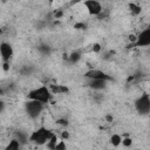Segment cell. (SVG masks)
I'll return each mask as SVG.
<instances>
[{
  "label": "cell",
  "instance_id": "6da1fadb",
  "mask_svg": "<svg viewBox=\"0 0 150 150\" xmlns=\"http://www.w3.org/2000/svg\"><path fill=\"white\" fill-rule=\"evenodd\" d=\"M54 136H55V135H54L50 130H48V129L45 128V127H40V128H38L35 131L32 132V135L29 136V141L33 142V143L36 144V145H43V144H46V143H49V141H50Z\"/></svg>",
  "mask_w": 150,
  "mask_h": 150
},
{
  "label": "cell",
  "instance_id": "7a4b0ae2",
  "mask_svg": "<svg viewBox=\"0 0 150 150\" xmlns=\"http://www.w3.org/2000/svg\"><path fill=\"white\" fill-rule=\"evenodd\" d=\"M52 91L49 89V87L47 86H41V87H38L35 89H32L29 93H28V100H35V101H39L43 104L48 103L52 98Z\"/></svg>",
  "mask_w": 150,
  "mask_h": 150
},
{
  "label": "cell",
  "instance_id": "3957f363",
  "mask_svg": "<svg viewBox=\"0 0 150 150\" xmlns=\"http://www.w3.org/2000/svg\"><path fill=\"white\" fill-rule=\"evenodd\" d=\"M43 108H45V104L35 100H28L25 103V111L28 115V117H30L32 120L38 118L43 111Z\"/></svg>",
  "mask_w": 150,
  "mask_h": 150
},
{
  "label": "cell",
  "instance_id": "277c9868",
  "mask_svg": "<svg viewBox=\"0 0 150 150\" xmlns=\"http://www.w3.org/2000/svg\"><path fill=\"white\" fill-rule=\"evenodd\" d=\"M135 109L141 115H149L150 114V96L148 94L141 95L135 101Z\"/></svg>",
  "mask_w": 150,
  "mask_h": 150
},
{
  "label": "cell",
  "instance_id": "5b68a950",
  "mask_svg": "<svg viewBox=\"0 0 150 150\" xmlns=\"http://www.w3.org/2000/svg\"><path fill=\"white\" fill-rule=\"evenodd\" d=\"M83 6L86 7L88 14L93 15V16H98L103 12L102 4L100 1H96V0H87L83 2Z\"/></svg>",
  "mask_w": 150,
  "mask_h": 150
},
{
  "label": "cell",
  "instance_id": "8992f818",
  "mask_svg": "<svg viewBox=\"0 0 150 150\" xmlns=\"http://www.w3.org/2000/svg\"><path fill=\"white\" fill-rule=\"evenodd\" d=\"M84 77H87L88 80H105V81L111 80V77L107 73H104L101 69H96V68H91L87 70L84 73Z\"/></svg>",
  "mask_w": 150,
  "mask_h": 150
},
{
  "label": "cell",
  "instance_id": "52a82bcc",
  "mask_svg": "<svg viewBox=\"0 0 150 150\" xmlns=\"http://www.w3.org/2000/svg\"><path fill=\"white\" fill-rule=\"evenodd\" d=\"M135 46L137 47H148L150 46V27L144 28L143 30L139 32V34L137 35Z\"/></svg>",
  "mask_w": 150,
  "mask_h": 150
},
{
  "label": "cell",
  "instance_id": "ba28073f",
  "mask_svg": "<svg viewBox=\"0 0 150 150\" xmlns=\"http://www.w3.org/2000/svg\"><path fill=\"white\" fill-rule=\"evenodd\" d=\"M13 54H14V50H13L12 45L8 43V42L2 41L0 43V55H1L2 62H9V60L13 56Z\"/></svg>",
  "mask_w": 150,
  "mask_h": 150
},
{
  "label": "cell",
  "instance_id": "9c48e42d",
  "mask_svg": "<svg viewBox=\"0 0 150 150\" xmlns=\"http://www.w3.org/2000/svg\"><path fill=\"white\" fill-rule=\"evenodd\" d=\"M88 86H89V88H91L94 90H103L107 88L108 81H105V80H89Z\"/></svg>",
  "mask_w": 150,
  "mask_h": 150
},
{
  "label": "cell",
  "instance_id": "30bf717a",
  "mask_svg": "<svg viewBox=\"0 0 150 150\" xmlns=\"http://www.w3.org/2000/svg\"><path fill=\"white\" fill-rule=\"evenodd\" d=\"M52 94H63V93H67L68 91V88L64 87V86H61V84H52L49 87Z\"/></svg>",
  "mask_w": 150,
  "mask_h": 150
},
{
  "label": "cell",
  "instance_id": "8fae6325",
  "mask_svg": "<svg viewBox=\"0 0 150 150\" xmlns=\"http://www.w3.org/2000/svg\"><path fill=\"white\" fill-rule=\"evenodd\" d=\"M20 145H21V142L16 138L9 141V143L6 145V149L5 150H20Z\"/></svg>",
  "mask_w": 150,
  "mask_h": 150
},
{
  "label": "cell",
  "instance_id": "7c38bea8",
  "mask_svg": "<svg viewBox=\"0 0 150 150\" xmlns=\"http://www.w3.org/2000/svg\"><path fill=\"white\" fill-rule=\"evenodd\" d=\"M122 137L118 135V134H112L111 137H110V143L114 145V146H118L120 144H122Z\"/></svg>",
  "mask_w": 150,
  "mask_h": 150
},
{
  "label": "cell",
  "instance_id": "4fadbf2b",
  "mask_svg": "<svg viewBox=\"0 0 150 150\" xmlns=\"http://www.w3.org/2000/svg\"><path fill=\"white\" fill-rule=\"evenodd\" d=\"M129 8H130L131 13H134V14H139L141 13V7L136 4H129Z\"/></svg>",
  "mask_w": 150,
  "mask_h": 150
},
{
  "label": "cell",
  "instance_id": "5bb4252c",
  "mask_svg": "<svg viewBox=\"0 0 150 150\" xmlns=\"http://www.w3.org/2000/svg\"><path fill=\"white\" fill-rule=\"evenodd\" d=\"M79 59H80V54L77 53V52H74V53H71L70 54V57H69V60L74 63V62H76V61H79Z\"/></svg>",
  "mask_w": 150,
  "mask_h": 150
},
{
  "label": "cell",
  "instance_id": "9a60e30c",
  "mask_svg": "<svg viewBox=\"0 0 150 150\" xmlns=\"http://www.w3.org/2000/svg\"><path fill=\"white\" fill-rule=\"evenodd\" d=\"M54 150H66V144H64V142H63V141H59Z\"/></svg>",
  "mask_w": 150,
  "mask_h": 150
},
{
  "label": "cell",
  "instance_id": "2e32d148",
  "mask_svg": "<svg viewBox=\"0 0 150 150\" xmlns=\"http://www.w3.org/2000/svg\"><path fill=\"white\" fill-rule=\"evenodd\" d=\"M122 144L124 146H129V145H131V139L130 138H123L122 139Z\"/></svg>",
  "mask_w": 150,
  "mask_h": 150
},
{
  "label": "cell",
  "instance_id": "e0dca14e",
  "mask_svg": "<svg viewBox=\"0 0 150 150\" xmlns=\"http://www.w3.org/2000/svg\"><path fill=\"white\" fill-rule=\"evenodd\" d=\"M2 68H4V70H8V68H9V62H2Z\"/></svg>",
  "mask_w": 150,
  "mask_h": 150
},
{
  "label": "cell",
  "instance_id": "ac0fdd59",
  "mask_svg": "<svg viewBox=\"0 0 150 150\" xmlns=\"http://www.w3.org/2000/svg\"><path fill=\"white\" fill-rule=\"evenodd\" d=\"M57 123L59 124H62V125H67V121H64V120H59Z\"/></svg>",
  "mask_w": 150,
  "mask_h": 150
},
{
  "label": "cell",
  "instance_id": "d6986e66",
  "mask_svg": "<svg viewBox=\"0 0 150 150\" xmlns=\"http://www.w3.org/2000/svg\"><path fill=\"white\" fill-rule=\"evenodd\" d=\"M62 137H63V138H67V137H68V132H63V134H62Z\"/></svg>",
  "mask_w": 150,
  "mask_h": 150
}]
</instances>
